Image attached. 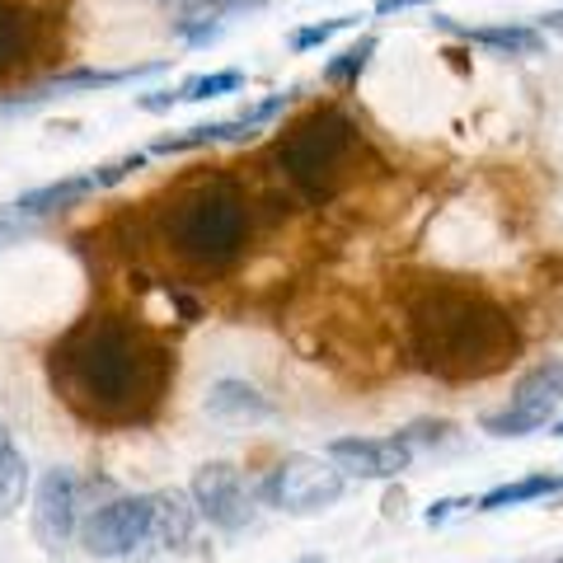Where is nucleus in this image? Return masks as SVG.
Here are the masks:
<instances>
[{"mask_svg": "<svg viewBox=\"0 0 563 563\" xmlns=\"http://www.w3.org/2000/svg\"><path fill=\"white\" fill-rule=\"evenodd\" d=\"M250 136H254V128L244 118L198 122V128H184V132H165L151 146V155H184V151H198V146H231V141H250Z\"/></svg>", "mask_w": 563, "mask_h": 563, "instance_id": "16", "label": "nucleus"}, {"mask_svg": "<svg viewBox=\"0 0 563 563\" xmlns=\"http://www.w3.org/2000/svg\"><path fill=\"white\" fill-rule=\"evenodd\" d=\"M437 24H442L446 33H455V38L474 43V47L498 52V57H536V52L544 47V29H531V24H479V29H461V24H451L446 14H437Z\"/></svg>", "mask_w": 563, "mask_h": 563, "instance_id": "12", "label": "nucleus"}, {"mask_svg": "<svg viewBox=\"0 0 563 563\" xmlns=\"http://www.w3.org/2000/svg\"><path fill=\"white\" fill-rule=\"evenodd\" d=\"M38 33H43V20L24 5V0H0V76L20 70L33 57Z\"/></svg>", "mask_w": 563, "mask_h": 563, "instance_id": "13", "label": "nucleus"}, {"mask_svg": "<svg viewBox=\"0 0 563 563\" xmlns=\"http://www.w3.org/2000/svg\"><path fill=\"white\" fill-rule=\"evenodd\" d=\"M357 141H362V128L343 109H310L301 122H291V128L277 136L273 161L306 198L320 202L347 174Z\"/></svg>", "mask_w": 563, "mask_h": 563, "instance_id": "4", "label": "nucleus"}, {"mask_svg": "<svg viewBox=\"0 0 563 563\" xmlns=\"http://www.w3.org/2000/svg\"><path fill=\"white\" fill-rule=\"evenodd\" d=\"M161 235L169 254L184 258L188 268H231L250 240V207H244L240 184L225 174H211V179L174 192L161 211Z\"/></svg>", "mask_w": 563, "mask_h": 563, "instance_id": "3", "label": "nucleus"}, {"mask_svg": "<svg viewBox=\"0 0 563 563\" xmlns=\"http://www.w3.org/2000/svg\"><path fill=\"white\" fill-rule=\"evenodd\" d=\"M282 109H287V95H273V99H263V103H254V109H244L240 118L244 122H250V128L258 132V128H268V122L282 113Z\"/></svg>", "mask_w": 563, "mask_h": 563, "instance_id": "24", "label": "nucleus"}, {"mask_svg": "<svg viewBox=\"0 0 563 563\" xmlns=\"http://www.w3.org/2000/svg\"><path fill=\"white\" fill-rule=\"evenodd\" d=\"M90 192H99L95 184V174H70V179H57V184H43V188H33L24 192V198H14V211L29 221H38V217H52V211H66V207H80Z\"/></svg>", "mask_w": 563, "mask_h": 563, "instance_id": "15", "label": "nucleus"}, {"mask_svg": "<svg viewBox=\"0 0 563 563\" xmlns=\"http://www.w3.org/2000/svg\"><path fill=\"white\" fill-rule=\"evenodd\" d=\"M198 503L192 493H179V488H165L155 493V521H151V544L155 550H184L198 531Z\"/></svg>", "mask_w": 563, "mask_h": 563, "instance_id": "14", "label": "nucleus"}, {"mask_svg": "<svg viewBox=\"0 0 563 563\" xmlns=\"http://www.w3.org/2000/svg\"><path fill=\"white\" fill-rule=\"evenodd\" d=\"M550 493H563V470L559 474H526V479H512V484H498L488 488L479 503V512H507V507H521V503H536V498H550Z\"/></svg>", "mask_w": 563, "mask_h": 563, "instance_id": "18", "label": "nucleus"}, {"mask_svg": "<svg viewBox=\"0 0 563 563\" xmlns=\"http://www.w3.org/2000/svg\"><path fill=\"white\" fill-rule=\"evenodd\" d=\"M207 413L225 418V422H254V418H268L273 404L244 380H217L211 395H207Z\"/></svg>", "mask_w": 563, "mask_h": 563, "instance_id": "17", "label": "nucleus"}, {"mask_svg": "<svg viewBox=\"0 0 563 563\" xmlns=\"http://www.w3.org/2000/svg\"><path fill=\"white\" fill-rule=\"evenodd\" d=\"M550 428H554V437H563V418H554V422H550Z\"/></svg>", "mask_w": 563, "mask_h": 563, "instance_id": "28", "label": "nucleus"}, {"mask_svg": "<svg viewBox=\"0 0 563 563\" xmlns=\"http://www.w3.org/2000/svg\"><path fill=\"white\" fill-rule=\"evenodd\" d=\"M357 20L352 14H339V20H324V24H306V29H296L291 33V52H314V47H324L329 38H339L343 29H352Z\"/></svg>", "mask_w": 563, "mask_h": 563, "instance_id": "22", "label": "nucleus"}, {"mask_svg": "<svg viewBox=\"0 0 563 563\" xmlns=\"http://www.w3.org/2000/svg\"><path fill=\"white\" fill-rule=\"evenodd\" d=\"M563 409V362H544L531 376H521L503 413H493L484 428L493 437H531L540 428H550Z\"/></svg>", "mask_w": 563, "mask_h": 563, "instance_id": "7", "label": "nucleus"}, {"mask_svg": "<svg viewBox=\"0 0 563 563\" xmlns=\"http://www.w3.org/2000/svg\"><path fill=\"white\" fill-rule=\"evenodd\" d=\"M146 161H151V151H132V155H122V161L99 165V169H95V184H99V188H113V184H122V179H128V174L146 169Z\"/></svg>", "mask_w": 563, "mask_h": 563, "instance_id": "23", "label": "nucleus"}, {"mask_svg": "<svg viewBox=\"0 0 563 563\" xmlns=\"http://www.w3.org/2000/svg\"><path fill=\"white\" fill-rule=\"evenodd\" d=\"M554 563H563V559H554Z\"/></svg>", "mask_w": 563, "mask_h": 563, "instance_id": "29", "label": "nucleus"}, {"mask_svg": "<svg viewBox=\"0 0 563 563\" xmlns=\"http://www.w3.org/2000/svg\"><path fill=\"white\" fill-rule=\"evenodd\" d=\"M52 380L90 418H128L155 395L161 366L141 333L118 320H85L62 347H52Z\"/></svg>", "mask_w": 563, "mask_h": 563, "instance_id": "1", "label": "nucleus"}, {"mask_svg": "<svg viewBox=\"0 0 563 563\" xmlns=\"http://www.w3.org/2000/svg\"><path fill=\"white\" fill-rule=\"evenodd\" d=\"M324 455L347 479H399L413 465V442L409 437H339Z\"/></svg>", "mask_w": 563, "mask_h": 563, "instance_id": "9", "label": "nucleus"}, {"mask_svg": "<svg viewBox=\"0 0 563 563\" xmlns=\"http://www.w3.org/2000/svg\"><path fill=\"white\" fill-rule=\"evenodd\" d=\"M179 103V90H146V95H136V109L141 113H165Z\"/></svg>", "mask_w": 563, "mask_h": 563, "instance_id": "25", "label": "nucleus"}, {"mask_svg": "<svg viewBox=\"0 0 563 563\" xmlns=\"http://www.w3.org/2000/svg\"><path fill=\"white\" fill-rule=\"evenodd\" d=\"M192 503H198V512L217 526V531H244V526L254 521L250 484H244V474L225 461H211L192 474Z\"/></svg>", "mask_w": 563, "mask_h": 563, "instance_id": "8", "label": "nucleus"}, {"mask_svg": "<svg viewBox=\"0 0 563 563\" xmlns=\"http://www.w3.org/2000/svg\"><path fill=\"white\" fill-rule=\"evenodd\" d=\"M343 488H347V474L333 465L329 455H306L301 451V455L277 461L268 484H263V498L287 517H320L343 498Z\"/></svg>", "mask_w": 563, "mask_h": 563, "instance_id": "5", "label": "nucleus"}, {"mask_svg": "<svg viewBox=\"0 0 563 563\" xmlns=\"http://www.w3.org/2000/svg\"><path fill=\"white\" fill-rule=\"evenodd\" d=\"M422 366L437 376H484L517 347V333L498 306L465 291H432L413 314Z\"/></svg>", "mask_w": 563, "mask_h": 563, "instance_id": "2", "label": "nucleus"}, {"mask_svg": "<svg viewBox=\"0 0 563 563\" xmlns=\"http://www.w3.org/2000/svg\"><path fill=\"white\" fill-rule=\"evenodd\" d=\"M155 70H165V62H151V66H118V70H95V66H76L66 70V76H52L43 80L38 90H29L24 103L33 99H52V95H90V90H118V85H132L141 76H155Z\"/></svg>", "mask_w": 563, "mask_h": 563, "instance_id": "11", "label": "nucleus"}, {"mask_svg": "<svg viewBox=\"0 0 563 563\" xmlns=\"http://www.w3.org/2000/svg\"><path fill=\"white\" fill-rule=\"evenodd\" d=\"M80 521V484L70 470H47L33 488V536L43 550H62Z\"/></svg>", "mask_w": 563, "mask_h": 563, "instance_id": "10", "label": "nucleus"}, {"mask_svg": "<svg viewBox=\"0 0 563 563\" xmlns=\"http://www.w3.org/2000/svg\"><path fill=\"white\" fill-rule=\"evenodd\" d=\"M151 521H155V493H128V498L95 507L80 540L95 559H132L141 544H151Z\"/></svg>", "mask_w": 563, "mask_h": 563, "instance_id": "6", "label": "nucleus"}, {"mask_svg": "<svg viewBox=\"0 0 563 563\" xmlns=\"http://www.w3.org/2000/svg\"><path fill=\"white\" fill-rule=\"evenodd\" d=\"M461 507H474V503H470V498H442V503H432L428 512H422V521H428V526H442L446 517L461 512Z\"/></svg>", "mask_w": 563, "mask_h": 563, "instance_id": "26", "label": "nucleus"}, {"mask_svg": "<svg viewBox=\"0 0 563 563\" xmlns=\"http://www.w3.org/2000/svg\"><path fill=\"white\" fill-rule=\"evenodd\" d=\"M24 498H29V461H24V451L14 446L10 428L0 422V521L20 512Z\"/></svg>", "mask_w": 563, "mask_h": 563, "instance_id": "19", "label": "nucleus"}, {"mask_svg": "<svg viewBox=\"0 0 563 563\" xmlns=\"http://www.w3.org/2000/svg\"><path fill=\"white\" fill-rule=\"evenodd\" d=\"M372 57H376V38L366 33V38H357L352 47H343L339 57L324 66V80H329V85H339V90H347V85H357V80H362V70H366V62H372Z\"/></svg>", "mask_w": 563, "mask_h": 563, "instance_id": "20", "label": "nucleus"}, {"mask_svg": "<svg viewBox=\"0 0 563 563\" xmlns=\"http://www.w3.org/2000/svg\"><path fill=\"white\" fill-rule=\"evenodd\" d=\"M244 85V70H207V76H188L179 85V103H207L221 95H235Z\"/></svg>", "mask_w": 563, "mask_h": 563, "instance_id": "21", "label": "nucleus"}, {"mask_svg": "<svg viewBox=\"0 0 563 563\" xmlns=\"http://www.w3.org/2000/svg\"><path fill=\"white\" fill-rule=\"evenodd\" d=\"M418 5H432V0H376V20H390V14L418 10Z\"/></svg>", "mask_w": 563, "mask_h": 563, "instance_id": "27", "label": "nucleus"}]
</instances>
